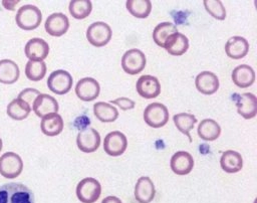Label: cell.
Returning a JSON list of instances; mask_svg holds the SVG:
<instances>
[{"mask_svg": "<svg viewBox=\"0 0 257 203\" xmlns=\"http://www.w3.org/2000/svg\"><path fill=\"white\" fill-rule=\"evenodd\" d=\"M46 32L51 36H62L69 28V20L63 13L57 12L49 15L44 24Z\"/></svg>", "mask_w": 257, "mask_h": 203, "instance_id": "5bb4252c", "label": "cell"}, {"mask_svg": "<svg viewBox=\"0 0 257 203\" xmlns=\"http://www.w3.org/2000/svg\"><path fill=\"white\" fill-rule=\"evenodd\" d=\"M136 89L144 98H155L161 93V83L156 76L142 75L136 83Z\"/></svg>", "mask_w": 257, "mask_h": 203, "instance_id": "8fae6325", "label": "cell"}, {"mask_svg": "<svg viewBox=\"0 0 257 203\" xmlns=\"http://www.w3.org/2000/svg\"><path fill=\"white\" fill-rule=\"evenodd\" d=\"M146 63L147 59L145 53L138 48L125 51L121 57V67L124 72L131 75L140 73L145 68Z\"/></svg>", "mask_w": 257, "mask_h": 203, "instance_id": "52a82bcc", "label": "cell"}, {"mask_svg": "<svg viewBox=\"0 0 257 203\" xmlns=\"http://www.w3.org/2000/svg\"><path fill=\"white\" fill-rule=\"evenodd\" d=\"M46 69L44 61L29 60L25 66V74L28 79L32 81H39L45 76Z\"/></svg>", "mask_w": 257, "mask_h": 203, "instance_id": "d6a6232c", "label": "cell"}, {"mask_svg": "<svg viewBox=\"0 0 257 203\" xmlns=\"http://www.w3.org/2000/svg\"><path fill=\"white\" fill-rule=\"evenodd\" d=\"M170 166L175 174L187 175L194 167L193 156L186 151H178L172 156Z\"/></svg>", "mask_w": 257, "mask_h": 203, "instance_id": "9a60e30c", "label": "cell"}, {"mask_svg": "<svg viewBox=\"0 0 257 203\" xmlns=\"http://www.w3.org/2000/svg\"><path fill=\"white\" fill-rule=\"evenodd\" d=\"M198 136L204 141H215L219 138L221 134V127L220 125L212 120V119H205L199 123L198 129Z\"/></svg>", "mask_w": 257, "mask_h": 203, "instance_id": "484cf974", "label": "cell"}, {"mask_svg": "<svg viewBox=\"0 0 257 203\" xmlns=\"http://www.w3.org/2000/svg\"><path fill=\"white\" fill-rule=\"evenodd\" d=\"M0 203H34V194L24 184L6 183L0 186Z\"/></svg>", "mask_w": 257, "mask_h": 203, "instance_id": "6da1fadb", "label": "cell"}, {"mask_svg": "<svg viewBox=\"0 0 257 203\" xmlns=\"http://www.w3.org/2000/svg\"><path fill=\"white\" fill-rule=\"evenodd\" d=\"M144 121L152 128H162L169 121V111L161 103L150 104L144 111Z\"/></svg>", "mask_w": 257, "mask_h": 203, "instance_id": "277c9868", "label": "cell"}, {"mask_svg": "<svg viewBox=\"0 0 257 203\" xmlns=\"http://www.w3.org/2000/svg\"><path fill=\"white\" fill-rule=\"evenodd\" d=\"M237 112L244 119H253L257 115V97L251 92H244L238 95L236 100Z\"/></svg>", "mask_w": 257, "mask_h": 203, "instance_id": "e0dca14e", "label": "cell"}, {"mask_svg": "<svg viewBox=\"0 0 257 203\" xmlns=\"http://www.w3.org/2000/svg\"><path fill=\"white\" fill-rule=\"evenodd\" d=\"M69 13L75 19L86 18L91 10L92 4L89 0H71L69 3Z\"/></svg>", "mask_w": 257, "mask_h": 203, "instance_id": "1f68e13d", "label": "cell"}, {"mask_svg": "<svg viewBox=\"0 0 257 203\" xmlns=\"http://www.w3.org/2000/svg\"><path fill=\"white\" fill-rule=\"evenodd\" d=\"M110 103L113 104V105H116L122 111L133 110L135 108V106H136V103L133 99L127 98V97H117V98H115L113 100L111 99Z\"/></svg>", "mask_w": 257, "mask_h": 203, "instance_id": "d590c367", "label": "cell"}, {"mask_svg": "<svg viewBox=\"0 0 257 203\" xmlns=\"http://www.w3.org/2000/svg\"><path fill=\"white\" fill-rule=\"evenodd\" d=\"M93 114L101 123H111L118 118L117 109L104 102H97L94 104Z\"/></svg>", "mask_w": 257, "mask_h": 203, "instance_id": "4316f807", "label": "cell"}, {"mask_svg": "<svg viewBox=\"0 0 257 203\" xmlns=\"http://www.w3.org/2000/svg\"><path fill=\"white\" fill-rule=\"evenodd\" d=\"M232 80L241 88L248 87L255 81V71L250 65L240 64L233 69Z\"/></svg>", "mask_w": 257, "mask_h": 203, "instance_id": "7402d4cb", "label": "cell"}, {"mask_svg": "<svg viewBox=\"0 0 257 203\" xmlns=\"http://www.w3.org/2000/svg\"><path fill=\"white\" fill-rule=\"evenodd\" d=\"M128 12L137 18H147L152 10L150 0H127L125 3Z\"/></svg>", "mask_w": 257, "mask_h": 203, "instance_id": "f546056e", "label": "cell"}, {"mask_svg": "<svg viewBox=\"0 0 257 203\" xmlns=\"http://www.w3.org/2000/svg\"><path fill=\"white\" fill-rule=\"evenodd\" d=\"M196 88L203 94H213L219 88V78L214 72L202 71L195 78Z\"/></svg>", "mask_w": 257, "mask_h": 203, "instance_id": "d6986e66", "label": "cell"}, {"mask_svg": "<svg viewBox=\"0 0 257 203\" xmlns=\"http://www.w3.org/2000/svg\"><path fill=\"white\" fill-rule=\"evenodd\" d=\"M24 52L29 60L43 61L49 53V45L44 39L34 37L27 41Z\"/></svg>", "mask_w": 257, "mask_h": 203, "instance_id": "4fadbf2b", "label": "cell"}, {"mask_svg": "<svg viewBox=\"0 0 257 203\" xmlns=\"http://www.w3.org/2000/svg\"><path fill=\"white\" fill-rule=\"evenodd\" d=\"M64 123L63 119L57 113L49 114L42 118L40 123L41 132L49 137H54L59 135L63 131Z\"/></svg>", "mask_w": 257, "mask_h": 203, "instance_id": "603a6c76", "label": "cell"}, {"mask_svg": "<svg viewBox=\"0 0 257 203\" xmlns=\"http://www.w3.org/2000/svg\"><path fill=\"white\" fill-rule=\"evenodd\" d=\"M164 48L172 55H183L189 48V39L185 34L175 32L166 39Z\"/></svg>", "mask_w": 257, "mask_h": 203, "instance_id": "44dd1931", "label": "cell"}, {"mask_svg": "<svg viewBox=\"0 0 257 203\" xmlns=\"http://www.w3.org/2000/svg\"><path fill=\"white\" fill-rule=\"evenodd\" d=\"M101 194L99 182L91 177L80 180L76 186V196L81 203H94Z\"/></svg>", "mask_w": 257, "mask_h": 203, "instance_id": "3957f363", "label": "cell"}, {"mask_svg": "<svg viewBox=\"0 0 257 203\" xmlns=\"http://www.w3.org/2000/svg\"><path fill=\"white\" fill-rule=\"evenodd\" d=\"M156 195V189L153 181L147 177L142 176L138 179L135 187V198L139 203H151Z\"/></svg>", "mask_w": 257, "mask_h": 203, "instance_id": "ac0fdd59", "label": "cell"}, {"mask_svg": "<svg viewBox=\"0 0 257 203\" xmlns=\"http://www.w3.org/2000/svg\"><path fill=\"white\" fill-rule=\"evenodd\" d=\"M178 32V28L172 22H162L158 24L153 31V39L157 45L164 47L166 39L173 33Z\"/></svg>", "mask_w": 257, "mask_h": 203, "instance_id": "4dcf8cb0", "label": "cell"}, {"mask_svg": "<svg viewBox=\"0 0 257 203\" xmlns=\"http://www.w3.org/2000/svg\"><path fill=\"white\" fill-rule=\"evenodd\" d=\"M126 137L119 131L110 132L104 138L103 150L107 155L111 157H117L122 155L126 150Z\"/></svg>", "mask_w": 257, "mask_h": 203, "instance_id": "9c48e42d", "label": "cell"}, {"mask_svg": "<svg viewBox=\"0 0 257 203\" xmlns=\"http://www.w3.org/2000/svg\"><path fill=\"white\" fill-rule=\"evenodd\" d=\"M20 75V70L16 62L11 59L0 60V82L12 84L17 81Z\"/></svg>", "mask_w": 257, "mask_h": 203, "instance_id": "d4e9b609", "label": "cell"}, {"mask_svg": "<svg viewBox=\"0 0 257 203\" xmlns=\"http://www.w3.org/2000/svg\"><path fill=\"white\" fill-rule=\"evenodd\" d=\"M31 110H32L31 107L27 103L17 97L8 104L6 112L11 119L16 121H21L28 117Z\"/></svg>", "mask_w": 257, "mask_h": 203, "instance_id": "83f0119b", "label": "cell"}, {"mask_svg": "<svg viewBox=\"0 0 257 203\" xmlns=\"http://www.w3.org/2000/svg\"><path fill=\"white\" fill-rule=\"evenodd\" d=\"M220 165L223 171L226 173H237L241 171L243 167V159L240 153L233 150H228L222 154Z\"/></svg>", "mask_w": 257, "mask_h": 203, "instance_id": "cb8c5ba5", "label": "cell"}, {"mask_svg": "<svg viewBox=\"0 0 257 203\" xmlns=\"http://www.w3.org/2000/svg\"><path fill=\"white\" fill-rule=\"evenodd\" d=\"M40 94V91L37 90L36 88H32V87H28L23 89L19 94H18V98L24 100L25 103H27L31 109H32V105L33 102L35 100V98Z\"/></svg>", "mask_w": 257, "mask_h": 203, "instance_id": "e575fe53", "label": "cell"}, {"mask_svg": "<svg viewBox=\"0 0 257 203\" xmlns=\"http://www.w3.org/2000/svg\"><path fill=\"white\" fill-rule=\"evenodd\" d=\"M111 34L110 26L102 21L90 24L86 30V38L88 42L96 47L106 45L111 39Z\"/></svg>", "mask_w": 257, "mask_h": 203, "instance_id": "8992f818", "label": "cell"}, {"mask_svg": "<svg viewBox=\"0 0 257 203\" xmlns=\"http://www.w3.org/2000/svg\"><path fill=\"white\" fill-rule=\"evenodd\" d=\"M2 150V140H1V138H0V151Z\"/></svg>", "mask_w": 257, "mask_h": 203, "instance_id": "74e56055", "label": "cell"}, {"mask_svg": "<svg viewBox=\"0 0 257 203\" xmlns=\"http://www.w3.org/2000/svg\"><path fill=\"white\" fill-rule=\"evenodd\" d=\"M100 86L96 79L84 77L78 80L75 85V93L83 102H91L99 95Z\"/></svg>", "mask_w": 257, "mask_h": 203, "instance_id": "7c38bea8", "label": "cell"}, {"mask_svg": "<svg viewBox=\"0 0 257 203\" xmlns=\"http://www.w3.org/2000/svg\"><path fill=\"white\" fill-rule=\"evenodd\" d=\"M76 144L81 152L92 153L100 145V135L93 128H85L77 134Z\"/></svg>", "mask_w": 257, "mask_h": 203, "instance_id": "30bf717a", "label": "cell"}, {"mask_svg": "<svg viewBox=\"0 0 257 203\" xmlns=\"http://www.w3.org/2000/svg\"><path fill=\"white\" fill-rule=\"evenodd\" d=\"M173 121L177 129L184 135H186L189 138V141L192 142V137L190 135V132L194 128V125L197 123V118L188 113H180L173 117Z\"/></svg>", "mask_w": 257, "mask_h": 203, "instance_id": "f1b7e54d", "label": "cell"}, {"mask_svg": "<svg viewBox=\"0 0 257 203\" xmlns=\"http://www.w3.org/2000/svg\"><path fill=\"white\" fill-rule=\"evenodd\" d=\"M101 203H122L121 200L119 198H117L116 196H107L105 198L102 199Z\"/></svg>", "mask_w": 257, "mask_h": 203, "instance_id": "8d00e7d4", "label": "cell"}, {"mask_svg": "<svg viewBox=\"0 0 257 203\" xmlns=\"http://www.w3.org/2000/svg\"><path fill=\"white\" fill-rule=\"evenodd\" d=\"M23 170L21 157L14 152H6L0 157V174L7 179L18 177Z\"/></svg>", "mask_w": 257, "mask_h": 203, "instance_id": "5b68a950", "label": "cell"}, {"mask_svg": "<svg viewBox=\"0 0 257 203\" xmlns=\"http://www.w3.org/2000/svg\"><path fill=\"white\" fill-rule=\"evenodd\" d=\"M15 20L19 28L23 30H33L40 25L42 14L38 7L27 4L18 9Z\"/></svg>", "mask_w": 257, "mask_h": 203, "instance_id": "7a4b0ae2", "label": "cell"}, {"mask_svg": "<svg viewBox=\"0 0 257 203\" xmlns=\"http://www.w3.org/2000/svg\"><path fill=\"white\" fill-rule=\"evenodd\" d=\"M32 110L37 117L43 118L49 114L57 113L59 106L53 96L46 93H40L33 102Z\"/></svg>", "mask_w": 257, "mask_h": 203, "instance_id": "2e32d148", "label": "cell"}, {"mask_svg": "<svg viewBox=\"0 0 257 203\" xmlns=\"http://www.w3.org/2000/svg\"><path fill=\"white\" fill-rule=\"evenodd\" d=\"M204 6L207 12L217 20L226 18V9L220 0H204Z\"/></svg>", "mask_w": 257, "mask_h": 203, "instance_id": "836d02e7", "label": "cell"}, {"mask_svg": "<svg viewBox=\"0 0 257 203\" xmlns=\"http://www.w3.org/2000/svg\"><path fill=\"white\" fill-rule=\"evenodd\" d=\"M249 42L241 36L230 37L225 45V51L228 57L232 59H241L247 55Z\"/></svg>", "mask_w": 257, "mask_h": 203, "instance_id": "ffe728a7", "label": "cell"}, {"mask_svg": "<svg viewBox=\"0 0 257 203\" xmlns=\"http://www.w3.org/2000/svg\"><path fill=\"white\" fill-rule=\"evenodd\" d=\"M72 76L64 69H57L52 71L47 79V86L49 90L56 94H65L72 87Z\"/></svg>", "mask_w": 257, "mask_h": 203, "instance_id": "ba28073f", "label": "cell"}]
</instances>
